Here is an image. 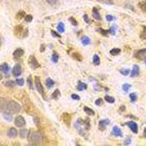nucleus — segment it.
<instances>
[{"instance_id":"15","label":"nucleus","mask_w":146,"mask_h":146,"mask_svg":"<svg viewBox=\"0 0 146 146\" xmlns=\"http://www.w3.org/2000/svg\"><path fill=\"white\" fill-rule=\"evenodd\" d=\"M23 54H24V50L22 48H17L13 53V56L14 58L18 59V58H20L21 57L23 56Z\"/></svg>"},{"instance_id":"37","label":"nucleus","mask_w":146,"mask_h":146,"mask_svg":"<svg viewBox=\"0 0 146 146\" xmlns=\"http://www.w3.org/2000/svg\"><path fill=\"white\" fill-rule=\"evenodd\" d=\"M120 73H121L122 75H124V76H127L130 73V70L129 69H121L120 70Z\"/></svg>"},{"instance_id":"47","label":"nucleus","mask_w":146,"mask_h":146,"mask_svg":"<svg viewBox=\"0 0 146 146\" xmlns=\"http://www.w3.org/2000/svg\"><path fill=\"white\" fill-rule=\"evenodd\" d=\"M16 83L17 85H18V86H23V84H24V80H23V78H20V79H17L16 80Z\"/></svg>"},{"instance_id":"4","label":"nucleus","mask_w":146,"mask_h":146,"mask_svg":"<svg viewBox=\"0 0 146 146\" xmlns=\"http://www.w3.org/2000/svg\"><path fill=\"white\" fill-rule=\"evenodd\" d=\"M35 86H36V91H38V93L40 94L45 100H46V99H45V91H44L43 86H42V85L41 81H40V78L39 76L35 77Z\"/></svg>"},{"instance_id":"60","label":"nucleus","mask_w":146,"mask_h":146,"mask_svg":"<svg viewBox=\"0 0 146 146\" xmlns=\"http://www.w3.org/2000/svg\"><path fill=\"white\" fill-rule=\"evenodd\" d=\"M2 74H0V80H2Z\"/></svg>"},{"instance_id":"31","label":"nucleus","mask_w":146,"mask_h":146,"mask_svg":"<svg viewBox=\"0 0 146 146\" xmlns=\"http://www.w3.org/2000/svg\"><path fill=\"white\" fill-rule=\"evenodd\" d=\"M96 31L100 34L102 35L103 36H108V34L110 33V30H105L103 29L102 28H99L96 29Z\"/></svg>"},{"instance_id":"32","label":"nucleus","mask_w":146,"mask_h":146,"mask_svg":"<svg viewBox=\"0 0 146 146\" xmlns=\"http://www.w3.org/2000/svg\"><path fill=\"white\" fill-rule=\"evenodd\" d=\"M121 53V49L120 48H113L110 51V53L112 55V56H117L118 54Z\"/></svg>"},{"instance_id":"48","label":"nucleus","mask_w":146,"mask_h":146,"mask_svg":"<svg viewBox=\"0 0 146 146\" xmlns=\"http://www.w3.org/2000/svg\"><path fill=\"white\" fill-rule=\"evenodd\" d=\"M115 29H116V27L115 26H113L111 27V29H110V33L112 35H115Z\"/></svg>"},{"instance_id":"6","label":"nucleus","mask_w":146,"mask_h":146,"mask_svg":"<svg viewBox=\"0 0 146 146\" xmlns=\"http://www.w3.org/2000/svg\"><path fill=\"white\" fill-rule=\"evenodd\" d=\"M28 64L29 65V66L33 70H36V69L39 68L40 66V64H39L38 61L36 60V58H35V56L33 55H31L28 59Z\"/></svg>"},{"instance_id":"30","label":"nucleus","mask_w":146,"mask_h":146,"mask_svg":"<svg viewBox=\"0 0 146 146\" xmlns=\"http://www.w3.org/2000/svg\"><path fill=\"white\" fill-rule=\"evenodd\" d=\"M5 86L7 87H9V88H13L15 86L16 84V82H15L14 80H7L6 82H5Z\"/></svg>"},{"instance_id":"42","label":"nucleus","mask_w":146,"mask_h":146,"mask_svg":"<svg viewBox=\"0 0 146 146\" xmlns=\"http://www.w3.org/2000/svg\"><path fill=\"white\" fill-rule=\"evenodd\" d=\"M69 21H70V23H72V25H73L74 27L78 26V21H77L76 19H75L74 17H70V18H69Z\"/></svg>"},{"instance_id":"44","label":"nucleus","mask_w":146,"mask_h":146,"mask_svg":"<svg viewBox=\"0 0 146 146\" xmlns=\"http://www.w3.org/2000/svg\"><path fill=\"white\" fill-rule=\"evenodd\" d=\"M25 21L28 22V23H30L32 22V20H33V16L32 15H27L25 16Z\"/></svg>"},{"instance_id":"17","label":"nucleus","mask_w":146,"mask_h":146,"mask_svg":"<svg viewBox=\"0 0 146 146\" xmlns=\"http://www.w3.org/2000/svg\"><path fill=\"white\" fill-rule=\"evenodd\" d=\"M7 135L10 138H15L16 137L17 135H18V132H17V130L15 129V128H10V129H9L8 131H7Z\"/></svg>"},{"instance_id":"22","label":"nucleus","mask_w":146,"mask_h":146,"mask_svg":"<svg viewBox=\"0 0 146 146\" xmlns=\"http://www.w3.org/2000/svg\"><path fill=\"white\" fill-rule=\"evenodd\" d=\"M72 56L73 58H75V60H77L78 62H82L83 61V57L78 52H74V53H72Z\"/></svg>"},{"instance_id":"59","label":"nucleus","mask_w":146,"mask_h":146,"mask_svg":"<svg viewBox=\"0 0 146 146\" xmlns=\"http://www.w3.org/2000/svg\"><path fill=\"white\" fill-rule=\"evenodd\" d=\"M2 45V39H1V37H0V46Z\"/></svg>"},{"instance_id":"2","label":"nucleus","mask_w":146,"mask_h":146,"mask_svg":"<svg viewBox=\"0 0 146 146\" xmlns=\"http://www.w3.org/2000/svg\"><path fill=\"white\" fill-rule=\"evenodd\" d=\"M28 141L32 145H38L42 141V136L41 132L40 131H34V130H30L28 132Z\"/></svg>"},{"instance_id":"3","label":"nucleus","mask_w":146,"mask_h":146,"mask_svg":"<svg viewBox=\"0 0 146 146\" xmlns=\"http://www.w3.org/2000/svg\"><path fill=\"white\" fill-rule=\"evenodd\" d=\"M21 108L18 102L15 101H10L7 103V112L12 114H17L20 113Z\"/></svg>"},{"instance_id":"61","label":"nucleus","mask_w":146,"mask_h":146,"mask_svg":"<svg viewBox=\"0 0 146 146\" xmlns=\"http://www.w3.org/2000/svg\"><path fill=\"white\" fill-rule=\"evenodd\" d=\"M145 65H146V59H145Z\"/></svg>"},{"instance_id":"21","label":"nucleus","mask_w":146,"mask_h":146,"mask_svg":"<svg viewBox=\"0 0 146 146\" xmlns=\"http://www.w3.org/2000/svg\"><path fill=\"white\" fill-rule=\"evenodd\" d=\"M77 89L79 91H83V90L87 89V84L86 83H83V82H81L80 80H79L78 83V86H77Z\"/></svg>"},{"instance_id":"27","label":"nucleus","mask_w":146,"mask_h":146,"mask_svg":"<svg viewBox=\"0 0 146 146\" xmlns=\"http://www.w3.org/2000/svg\"><path fill=\"white\" fill-rule=\"evenodd\" d=\"M138 6L140 9H141L142 11L146 13V0L144 1H142V2H139L138 3Z\"/></svg>"},{"instance_id":"14","label":"nucleus","mask_w":146,"mask_h":146,"mask_svg":"<svg viewBox=\"0 0 146 146\" xmlns=\"http://www.w3.org/2000/svg\"><path fill=\"white\" fill-rule=\"evenodd\" d=\"M22 72V69L21 66L20 64H15L14 66L13 69V75L15 77H18L21 75Z\"/></svg>"},{"instance_id":"13","label":"nucleus","mask_w":146,"mask_h":146,"mask_svg":"<svg viewBox=\"0 0 146 146\" xmlns=\"http://www.w3.org/2000/svg\"><path fill=\"white\" fill-rule=\"evenodd\" d=\"M126 124L129 126V128L131 130L133 133L137 134L138 132V126L135 122H134V121H129V122H126Z\"/></svg>"},{"instance_id":"49","label":"nucleus","mask_w":146,"mask_h":146,"mask_svg":"<svg viewBox=\"0 0 146 146\" xmlns=\"http://www.w3.org/2000/svg\"><path fill=\"white\" fill-rule=\"evenodd\" d=\"M51 35L52 36H54V37H58V38H60V37H61V35H60L59 34L57 33L56 32L53 31V30H51Z\"/></svg>"},{"instance_id":"34","label":"nucleus","mask_w":146,"mask_h":146,"mask_svg":"<svg viewBox=\"0 0 146 146\" xmlns=\"http://www.w3.org/2000/svg\"><path fill=\"white\" fill-rule=\"evenodd\" d=\"M57 30H58V32H60V33H63L64 32V24L62 22H61V23H59L58 24Z\"/></svg>"},{"instance_id":"56","label":"nucleus","mask_w":146,"mask_h":146,"mask_svg":"<svg viewBox=\"0 0 146 146\" xmlns=\"http://www.w3.org/2000/svg\"><path fill=\"white\" fill-rule=\"evenodd\" d=\"M45 49V45L44 44L41 45V47H40V52H44Z\"/></svg>"},{"instance_id":"12","label":"nucleus","mask_w":146,"mask_h":146,"mask_svg":"<svg viewBox=\"0 0 146 146\" xmlns=\"http://www.w3.org/2000/svg\"><path fill=\"white\" fill-rule=\"evenodd\" d=\"M7 100L4 98H0V113H5L7 111Z\"/></svg>"},{"instance_id":"16","label":"nucleus","mask_w":146,"mask_h":146,"mask_svg":"<svg viewBox=\"0 0 146 146\" xmlns=\"http://www.w3.org/2000/svg\"><path fill=\"white\" fill-rule=\"evenodd\" d=\"M112 134H113L115 137H123V134H122L121 129L118 127V126H115L114 127H113Z\"/></svg>"},{"instance_id":"11","label":"nucleus","mask_w":146,"mask_h":146,"mask_svg":"<svg viewBox=\"0 0 146 146\" xmlns=\"http://www.w3.org/2000/svg\"><path fill=\"white\" fill-rule=\"evenodd\" d=\"M110 123V121L109 119H103L100 121V122H99V129L101 131H105L106 129L107 126H108Z\"/></svg>"},{"instance_id":"19","label":"nucleus","mask_w":146,"mask_h":146,"mask_svg":"<svg viewBox=\"0 0 146 146\" xmlns=\"http://www.w3.org/2000/svg\"><path fill=\"white\" fill-rule=\"evenodd\" d=\"M92 13H93V17L94 18H95L96 20L101 21L102 17L100 14V12H99L98 9L96 8V7H93V10H92Z\"/></svg>"},{"instance_id":"33","label":"nucleus","mask_w":146,"mask_h":146,"mask_svg":"<svg viewBox=\"0 0 146 146\" xmlns=\"http://www.w3.org/2000/svg\"><path fill=\"white\" fill-rule=\"evenodd\" d=\"M105 100H106L107 102L110 103V104H113L115 102V98L113 97V96H108V95H106L105 96Z\"/></svg>"},{"instance_id":"10","label":"nucleus","mask_w":146,"mask_h":146,"mask_svg":"<svg viewBox=\"0 0 146 146\" xmlns=\"http://www.w3.org/2000/svg\"><path fill=\"white\" fill-rule=\"evenodd\" d=\"M62 119L64 123L66 125V126L70 127L71 126V120L72 116L71 115L67 113H64L62 115Z\"/></svg>"},{"instance_id":"52","label":"nucleus","mask_w":146,"mask_h":146,"mask_svg":"<svg viewBox=\"0 0 146 146\" xmlns=\"http://www.w3.org/2000/svg\"><path fill=\"white\" fill-rule=\"evenodd\" d=\"M29 35V29H25L24 30V32H23V38H26Z\"/></svg>"},{"instance_id":"58","label":"nucleus","mask_w":146,"mask_h":146,"mask_svg":"<svg viewBox=\"0 0 146 146\" xmlns=\"http://www.w3.org/2000/svg\"><path fill=\"white\" fill-rule=\"evenodd\" d=\"M143 137L145 138H146V127L144 129V131H143Z\"/></svg>"},{"instance_id":"55","label":"nucleus","mask_w":146,"mask_h":146,"mask_svg":"<svg viewBox=\"0 0 146 146\" xmlns=\"http://www.w3.org/2000/svg\"><path fill=\"white\" fill-rule=\"evenodd\" d=\"M126 145H129L131 144V139L130 138H127V139H126V141H125V143H124Z\"/></svg>"},{"instance_id":"23","label":"nucleus","mask_w":146,"mask_h":146,"mask_svg":"<svg viewBox=\"0 0 146 146\" xmlns=\"http://www.w3.org/2000/svg\"><path fill=\"white\" fill-rule=\"evenodd\" d=\"M3 118H5V120L7 121L8 122H11L12 120H13V115H12V113H9V112H5L3 113Z\"/></svg>"},{"instance_id":"45","label":"nucleus","mask_w":146,"mask_h":146,"mask_svg":"<svg viewBox=\"0 0 146 146\" xmlns=\"http://www.w3.org/2000/svg\"><path fill=\"white\" fill-rule=\"evenodd\" d=\"M131 85L128 84V83H125V84L123 85V86H122V88H123V90L124 91H126V92H127L128 91H129V89L130 88H131Z\"/></svg>"},{"instance_id":"25","label":"nucleus","mask_w":146,"mask_h":146,"mask_svg":"<svg viewBox=\"0 0 146 146\" xmlns=\"http://www.w3.org/2000/svg\"><path fill=\"white\" fill-rule=\"evenodd\" d=\"M45 85H46L47 88H48V89H50V88H51L53 86V85H54V81L52 80L51 78H48L46 80V81H45Z\"/></svg>"},{"instance_id":"40","label":"nucleus","mask_w":146,"mask_h":146,"mask_svg":"<svg viewBox=\"0 0 146 146\" xmlns=\"http://www.w3.org/2000/svg\"><path fill=\"white\" fill-rule=\"evenodd\" d=\"M129 98L131 100V102H135L137 100V94L135 93H131L129 94Z\"/></svg>"},{"instance_id":"24","label":"nucleus","mask_w":146,"mask_h":146,"mask_svg":"<svg viewBox=\"0 0 146 146\" xmlns=\"http://www.w3.org/2000/svg\"><path fill=\"white\" fill-rule=\"evenodd\" d=\"M60 96H61V93H60V91L58 89H56L54 91H53V93L51 95V98L53 100H58Z\"/></svg>"},{"instance_id":"18","label":"nucleus","mask_w":146,"mask_h":146,"mask_svg":"<svg viewBox=\"0 0 146 146\" xmlns=\"http://www.w3.org/2000/svg\"><path fill=\"white\" fill-rule=\"evenodd\" d=\"M139 74V67L138 65H134L133 66V70L131 72L130 77L131 78H135V77H137Z\"/></svg>"},{"instance_id":"54","label":"nucleus","mask_w":146,"mask_h":146,"mask_svg":"<svg viewBox=\"0 0 146 146\" xmlns=\"http://www.w3.org/2000/svg\"><path fill=\"white\" fill-rule=\"evenodd\" d=\"M34 121H35V124H36V126H39V125H40V120H39V118H37V117H35V118H34Z\"/></svg>"},{"instance_id":"50","label":"nucleus","mask_w":146,"mask_h":146,"mask_svg":"<svg viewBox=\"0 0 146 146\" xmlns=\"http://www.w3.org/2000/svg\"><path fill=\"white\" fill-rule=\"evenodd\" d=\"M71 97H72V99L74 100H80V96H78V94H72Z\"/></svg>"},{"instance_id":"8","label":"nucleus","mask_w":146,"mask_h":146,"mask_svg":"<svg viewBox=\"0 0 146 146\" xmlns=\"http://www.w3.org/2000/svg\"><path fill=\"white\" fill-rule=\"evenodd\" d=\"M135 58L138 60H144L146 59V48L141 49L136 51L134 54Z\"/></svg>"},{"instance_id":"39","label":"nucleus","mask_w":146,"mask_h":146,"mask_svg":"<svg viewBox=\"0 0 146 146\" xmlns=\"http://www.w3.org/2000/svg\"><path fill=\"white\" fill-rule=\"evenodd\" d=\"M27 85H28V87L29 88V89L33 90V83H32V77L31 76L27 78Z\"/></svg>"},{"instance_id":"28","label":"nucleus","mask_w":146,"mask_h":146,"mask_svg":"<svg viewBox=\"0 0 146 146\" xmlns=\"http://www.w3.org/2000/svg\"><path fill=\"white\" fill-rule=\"evenodd\" d=\"M19 135H20L21 139H24V138L27 137V135H28V131H27V130L25 129H21L20 131H19Z\"/></svg>"},{"instance_id":"38","label":"nucleus","mask_w":146,"mask_h":146,"mask_svg":"<svg viewBox=\"0 0 146 146\" xmlns=\"http://www.w3.org/2000/svg\"><path fill=\"white\" fill-rule=\"evenodd\" d=\"M143 31L140 34V39L141 40H146V26H143Z\"/></svg>"},{"instance_id":"51","label":"nucleus","mask_w":146,"mask_h":146,"mask_svg":"<svg viewBox=\"0 0 146 146\" xmlns=\"http://www.w3.org/2000/svg\"><path fill=\"white\" fill-rule=\"evenodd\" d=\"M83 19H84V21H86V23H90V19H89V18H88V15H86V14H85V15H83Z\"/></svg>"},{"instance_id":"35","label":"nucleus","mask_w":146,"mask_h":146,"mask_svg":"<svg viewBox=\"0 0 146 146\" xmlns=\"http://www.w3.org/2000/svg\"><path fill=\"white\" fill-rule=\"evenodd\" d=\"M93 63L94 65H100V58L98 56V55H94L93 57Z\"/></svg>"},{"instance_id":"41","label":"nucleus","mask_w":146,"mask_h":146,"mask_svg":"<svg viewBox=\"0 0 146 146\" xmlns=\"http://www.w3.org/2000/svg\"><path fill=\"white\" fill-rule=\"evenodd\" d=\"M51 60L52 62L53 63H57L58 61V55L57 53H54L53 55H52V57H51Z\"/></svg>"},{"instance_id":"46","label":"nucleus","mask_w":146,"mask_h":146,"mask_svg":"<svg viewBox=\"0 0 146 146\" xmlns=\"http://www.w3.org/2000/svg\"><path fill=\"white\" fill-rule=\"evenodd\" d=\"M95 105L97 106H102L103 105V100L102 98H99L95 101Z\"/></svg>"},{"instance_id":"9","label":"nucleus","mask_w":146,"mask_h":146,"mask_svg":"<svg viewBox=\"0 0 146 146\" xmlns=\"http://www.w3.org/2000/svg\"><path fill=\"white\" fill-rule=\"evenodd\" d=\"M15 125L18 127H23L26 125V121L24 118L21 115H18L15 118Z\"/></svg>"},{"instance_id":"43","label":"nucleus","mask_w":146,"mask_h":146,"mask_svg":"<svg viewBox=\"0 0 146 146\" xmlns=\"http://www.w3.org/2000/svg\"><path fill=\"white\" fill-rule=\"evenodd\" d=\"M46 2L51 6H56L58 5V0H46Z\"/></svg>"},{"instance_id":"20","label":"nucleus","mask_w":146,"mask_h":146,"mask_svg":"<svg viewBox=\"0 0 146 146\" xmlns=\"http://www.w3.org/2000/svg\"><path fill=\"white\" fill-rule=\"evenodd\" d=\"M9 70H10V66L7 63H4L0 65V72L5 74H7L9 72Z\"/></svg>"},{"instance_id":"5","label":"nucleus","mask_w":146,"mask_h":146,"mask_svg":"<svg viewBox=\"0 0 146 146\" xmlns=\"http://www.w3.org/2000/svg\"><path fill=\"white\" fill-rule=\"evenodd\" d=\"M23 106L25 108L27 113H29V115H31V113H32V112L35 110V107H34L33 104L32 103V101H30V100L28 97H26L25 100L23 101Z\"/></svg>"},{"instance_id":"7","label":"nucleus","mask_w":146,"mask_h":146,"mask_svg":"<svg viewBox=\"0 0 146 146\" xmlns=\"http://www.w3.org/2000/svg\"><path fill=\"white\" fill-rule=\"evenodd\" d=\"M24 27L23 25H17L16 27L14 28V35L18 37V38H23V32H24Z\"/></svg>"},{"instance_id":"1","label":"nucleus","mask_w":146,"mask_h":146,"mask_svg":"<svg viewBox=\"0 0 146 146\" xmlns=\"http://www.w3.org/2000/svg\"><path fill=\"white\" fill-rule=\"evenodd\" d=\"M75 127L78 129V132L81 136L87 138L88 135V131L90 129V120L88 118H86V120L79 118L75 123Z\"/></svg>"},{"instance_id":"57","label":"nucleus","mask_w":146,"mask_h":146,"mask_svg":"<svg viewBox=\"0 0 146 146\" xmlns=\"http://www.w3.org/2000/svg\"><path fill=\"white\" fill-rule=\"evenodd\" d=\"M125 106L124 105H121V107H120V110H121V111H122V112H123V111H125Z\"/></svg>"},{"instance_id":"53","label":"nucleus","mask_w":146,"mask_h":146,"mask_svg":"<svg viewBox=\"0 0 146 146\" xmlns=\"http://www.w3.org/2000/svg\"><path fill=\"white\" fill-rule=\"evenodd\" d=\"M106 19L108 21H112L114 19V17H113L112 15H108L106 16Z\"/></svg>"},{"instance_id":"26","label":"nucleus","mask_w":146,"mask_h":146,"mask_svg":"<svg viewBox=\"0 0 146 146\" xmlns=\"http://www.w3.org/2000/svg\"><path fill=\"white\" fill-rule=\"evenodd\" d=\"M25 15H26L25 11L21 10V11H19L18 13L16 14V15H15V18H16L17 20H21L22 18H25L26 16Z\"/></svg>"},{"instance_id":"36","label":"nucleus","mask_w":146,"mask_h":146,"mask_svg":"<svg viewBox=\"0 0 146 146\" xmlns=\"http://www.w3.org/2000/svg\"><path fill=\"white\" fill-rule=\"evenodd\" d=\"M81 42H82V43H83V45H87L89 44L90 40L88 36H83V37H82Z\"/></svg>"},{"instance_id":"29","label":"nucleus","mask_w":146,"mask_h":146,"mask_svg":"<svg viewBox=\"0 0 146 146\" xmlns=\"http://www.w3.org/2000/svg\"><path fill=\"white\" fill-rule=\"evenodd\" d=\"M83 110H84L85 113H86V114H88V115H95V112L93 110L88 108V107H84V108H83Z\"/></svg>"}]
</instances>
